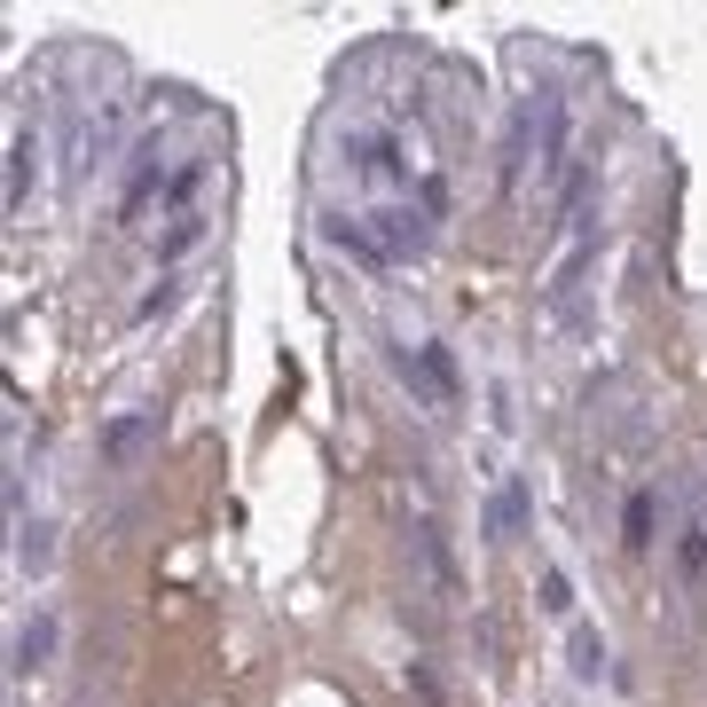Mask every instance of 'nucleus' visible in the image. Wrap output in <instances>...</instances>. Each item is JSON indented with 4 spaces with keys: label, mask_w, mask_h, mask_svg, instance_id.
I'll use <instances>...</instances> for the list:
<instances>
[{
    "label": "nucleus",
    "mask_w": 707,
    "mask_h": 707,
    "mask_svg": "<svg viewBox=\"0 0 707 707\" xmlns=\"http://www.w3.org/2000/svg\"><path fill=\"white\" fill-rule=\"evenodd\" d=\"M566 668H574V684H597V676H605V637H597L590 622H574V637H566Z\"/></svg>",
    "instance_id": "1"
},
{
    "label": "nucleus",
    "mask_w": 707,
    "mask_h": 707,
    "mask_svg": "<svg viewBox=\"0 0 707 707\" xmlns=\"http://www.w3.org/2000/svg\"><path fill=\"white\" fill-rule=\"evenodd\" d=\"M48 535H55L48 519H24V526H17V566H24V574H48V559H55Z\"/></svg>",
    "instance_id": "2"
},
{
    "label": "nucleus",
    "mask_w": 707,
    "mask_h": 707,
    "mask_svg": "<svg viewBox=\"0 0 707 707\" xmlns=\"http://www.w3.org/2000/svg\"><path fill=\"white\" fill-rule=\"evenodd\" d=\"M55 653V613H32V622L17 629V668H40Z\"/></svg>",
    "instance_id": "3"
},
{
    "label": "nucleus",
    "mask_w": 707,
    "mask_h": 707,
    "mask_svg": "<svg viewBox=\"0 0 707 707\" xmlns=\"http://www.w3.org/2000/svg\"><path fill=\"white\" fill-rule=\"evenodd\" d=\"M622 526H629V551H645V543H653V495H637Z\"/></svg>",
    "instance_id": "4"
},
{
    "label": "nucleus",
    "mask_w": 707,
    "mask_h": 707,
    "mask_svg": "<svg viewBox=\"0 0 707 707\" xmlns=\"http://www.w3.org/2000/svg\"><path fill=\"white\" fill-rule=\"evenodd\" d=\"M543 605H551V613H574V582H566V574H543Z\"/></svg>",
    "instance_id": "5"
},
{
    "label": "nucleus",
    "mask_w": 707,
    "mask_h": 707,
    "mask_svg": "<svg viewBox=\"0 0 707 707\" xmlns=\"http://www.w3.org/2000/svg\"><path fill=\"white\" fill-rule=\"evenodd\" d=\"M707 566V526H691V543H684V574H699Z\"/></svg>",
    "instance_id": "6"
}]
</instances>
